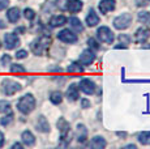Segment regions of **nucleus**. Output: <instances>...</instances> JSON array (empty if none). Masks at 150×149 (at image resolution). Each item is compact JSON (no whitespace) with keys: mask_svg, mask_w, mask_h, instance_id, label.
Masks as SVG:
<instances>
[{"mask_svg":"<svg viewBox=\"0 0 150 149\" xmlns=\"http://www.w3.org/2000/svg\"><path fill=\"white\" fill-rule=\"evenodd\" d=\"M21 139H22V143H24L25 145H28V147H31V145H34V143H35V137H34V135L31 133L30 131L22 132Z\"/></svg>","mask_w":150,"mask_h":149,"instance_id":"nucleus-16","label":"nucleus"},{"mask_svg":"<svg viewBox=\"0 0 150 149\" xmlns=\"http://www.w3.org/2000/svg\"><path fill=\"white\" fill-rule=\"evenodd\" d=\"M57 128L59 131L62 132V135H67V133H71V130H69V123L65 120L64 118H60L57 120Z\"/></svg>","mask_w":150,"mask_h":149,"instance_id":"nucleus-18","label":"nucleus"},{"mask_svg":"<svg viewBox=\"0 0 150 149\" xmlns=\"http://www.w3.org/2000/svg\"><path fill=\"white\" fill-rule=\"evenodd\" d=\"M50 99L54 105H59V104H62V101H63V94L60 93V92H52L50 96Z\"/></svg>","mask_w":150,"mask_h":149,"instance_id":"nucleus-24","label":"nucleus"},{"mask_svg":"<svg viewBox=\"0 0 150 149\" xmlns=\"http://www.w3.org/2000/svg\"><path fill=\"white\" fill-rule=\"evenodd\" d=\"M94 59H96V54L91 50H85V51H82V54L80 55L79 63L81 65H90L91 63L94 62Z\"/></svg>","mask_w":150,"mask_h":149,"instance_id":"nucleus-8","label":"nucleus"},{"mask_svg":"<svg viewBox=\"0 0 150 149\" xmlns=\"http://www.w3.org/2000/svg\"><path fill=\"white\" fill-rule=\"evenodd\" d=\"M7 17L9 22H17L20 20V9L18 8H11L7 12Z\"/></svg>","mask_w":150,"mask_h":149,"instance_id":"nucleus-21","label":"nucleus"},{"mask_svg":"<svg viewBox=\"0 0 150 149\" xmlns=\"http://www.w3.org/2000/svg\"><path fill=\"white\" fill-rule=\"evenodd\" d=\"M90 147L94 149H103L106 147V140L100 136H96L90 143Z\"/></svg>","mask_w":150,"mask_h":149,"instance_id":"nucleus-20","label":"nucleus"},{"mask_svg":"<svg viewBox=\"0 0 150 149\" xmlns=\"http://www.w3.org/2000/svg\"><path fill=\"white\" fill-rule=\"evenodd\" d=\"M98 22H99V16L97 15L94 9H90L89 11V15L86 16V24H88V26H96Z\"/></svg>","mask_w":150,"mask_h":149,"instance_id":"nucleus-15","label":"nucleus"},{"mask_svg":"<svg viewBox=\"0 0 150 149\" xmlns=\"http://www.w3.org/2000/svg\"><path fill=\"white\" fill-rule=\"evenodd\" d=\"M67 71L68 72H79L80 73V72L83 71V68L80 65V63H72V64L67 68Z\"/></svg>","mask_w":150,"mask_h":149,"instance_id":"nucleus-27","label":"nucleus"},{"mask_svg":"<svg viewBox=\"0 0 150 149\" xmlns=\"http://www.w3.org/2000/svg\"><path fill=\"white\" fill-rule=\"evenodd\" d=\"M9 62H11V56H9V55H4V56L1 58V64H3V65L8 64Z\"/></svg>","mask_w":150,"mask_h":149,"instance_id":"nucleus-35","label":"nucleus"},{"mask_svg":"<svg viewBox=\"0 0 150 149\" xmlns=\"http://www.w3.org/2000/svg\"><path fill=\"white\" fill-rule=\"evenodd\" d=\"M12 120H13V114H12V113H9L7 116L1 118V122H0V123H1V126H8L11 122H12Z\"/></svg>","mask_w":150,"mask_h":149,"instance_id":"nucleus-31","label":"nucleus"},{"mask_svg":"<svg viewBox=\"0 0 150 149\" xmlns=\"http://www.w3.org/2000/svg\"><path fill=\"white\" fill-rule=\"evenodd\" d=\"M11 71H12V72H20V73H25L26 72V70H25L24 67H22V65H20V64H12L11 65Z\"/></svg>","mask_w":150,"mask_h":149,"instance_id":"nucleus-29","label":"nucleus"},{"mask_svg":"<svg viewBox=\"0 0 150 149\" xmlns=\"http://www.w3.org/2000/svg\"><path fill=\"white\" fill-rule=\"evenodd\" d=\"M69 24H71V26L76 31H83V26H82L81 21H80L77 17H72V18L69 20Z\"/></svg>","mask_w":150,"mask_h":149,"instance_id":"nucleus-22","label":"nucleus"},{"mask_svg":"<svg viewBox=\"0 0 150 149\" xmlns=\"http://www.w3.org/2000/svg\"><path fill=\"white\" fill-rule=\"evenodd\" d=\"M79 87H80V89H81L83 93H86V94H93L94 90H96V84H94L91 80H89V79L81 80Z\"/></svg>","mask_w":150,"mask_h":149,"instance_id":"nucleus-9","label":"nucleus"},{"mask_svg":"<svg viewBox=\"0 0 150 149\" xmlns=\"http://www.w3.org/2000/svg\"><path fill=\"white\" fill-rule=\"evenodd\" d=\"M50 42H51L50 37H47V35L39 37L38 39H35V41L31 43V51H33L35 55H43L45 51L48 48Z\"/></svg>","mask_w":150,"mask_h":149,"instance_id":"nucleus-2","label":"nucleus"},{"mask_svg":"<svg viewBox=\"0 0 150 149\" xmlns=\"http://www.w3.org/2000/svg\"><path fill=\"white\" fill-rule=\"evenodd\" d=\"M149 37H150V30L148 28H140V29L136 31V34H134V41H136L137 43H144Z\"/></svg>","mask_w":150,"mask_h":149,"instance_id":"nucleus-10","label":"nucleus"},{"mask_svg":"<svg viewBox=\"0 0 150 149\" xmlns=\"http://www.w3.org/2000/svg\"><path fill=\"white\" fill-rule=\"evenodd\" d=\"M119 41H120V43H122V45L127 46V45L131 43V37L127 35V34H120V35H119Z\"/></svg>","mask_w":150,"mask_h":149,"instance_id":"nucleus-30","label":"nucleus"},{"mask_svg":"<svg viewBox=\"0 0 150 149\" xmlns=\"http://www.w3.org/2000/svg\"><path fill=\"white\" fill-rule=\"evenodd\" d=\"M79 87L76 84H71L69 88L67 89V98L69 99L71 102H74L79 99Z\"/></svg>","mask_w":150,"mask_h":149,"instance_id":"nucleus-13","label":"nucleus"},{"mask_svg":"<svg viewBox=\"0 0 150 149\" xmlns=\"http://www.w3.org/2000/svg\"><path fill=\"white\" fill-rule=\"evenodd\" d=\"M88 45H89V47L91 48V50H94V51H98L100 48V46L99 43L96 41L94 38H90V39H88Z\"/></svg>","mask_w":150,"mask_h":149,"instance_id":"nucleus-28","label":"nucleus"},{"mask_svg":"<svg viewBox=\"0 0 150 149\" xmlns=\"http://www.w3.org/2000/svg\"><path fill=\"white\" fill-rule=\"evenodd\" d=\"M0 47H1V45H0Z\"/></svg>","mask_w":150,"mask_h":149,"instance_id":"nucleus-41","label":"nucleus"},{"mask_svg":"<svg viewBox=\"0 0 150 149\" xmlns=\"http://www.w3.org/2000/svg\"><path fill=\"white\" fill-rule=\"evenodd\" d=\"M67 22V17L63 16V15H57V16H54L50 20V25L52 28H57V26H62Z\"/></svg>","mask_w":150,"mask_h":149,"instance_id":"nucleus-17","label":"nucleus"},{"mask_svg":"<svg viewBox=\"0 0 150 149\" xmlns=\"http://www.w3.org/2000/svg\"><path fill=\"white\" fill-rule=\"evenodd\" d=\"M21 89H22L21 85H20L18 82L13 81V80L5 79V80H3V82H1V92L5 96H13L14 93L20 92Z\"/></svg>","mask_w":150,"mask_h":149,"instance_id":"nucleus-3","label":"nucleus"},{"mask_svg":"<svg viewBox=\"0 0 150 149\" xmlns=\"http://www.w3.org/2000/svg\"><path fill=\"white\" fill-rule=\"evenodd\" d=\"M81 105H82V107H83V109H88V107H90V102H89L88 99H85V98H83L82 101H81Z\"/></svg>","mask_w":150,"mask_h":149,"instance_id":"nucleus-36","label":"nucleus"},{"mask_svg":"<svg viewBox=\"0 0 150 149\" xmlns=\"http://www.w3.org/2000/svg\"><path fill=\"white\" fill-rule=\"evenodd\" d=\"M64 8L68 9L71 13H76L82 9V3L80 0H67V4Z\"/></svg>","mask_w":150,"mask_h":149,"instance_id":"nucleus-12","label":"nucleus"},{"mask_svg":"<svg viewBox=\"0 0 150 149\" xmlns=\"http://www.w3.org/2000/svg\"><path fill=\"white\" fill-rule=\"evenodd\" d=\"M57 38L62 42H65V43H74V42H77V35L74 33H72L69 29L62 30L57 34Z\"/></svg>","mask_w":150,"mask_h":149,"instance_id":"nucleus-6","label":"nucleus"},{"mask_svg":"<svg viewBox=\"0 0 150 149\" xmlns=\"http://www.w3.org/2000/svg\"><path fill=\"white\" fill-rule=\"evenodd\" d=\"M0 113H3V114L12 113V109H11V104H9V102L0 101Z\"/></svg>","mask_w":150,"mask_h":149,"instance_id":"nucleus-25","label":"nucleus"},{"mask_svg":"<svg viewBox=\"0 0 150 149\" xmlns=\"http://www.w3.org/2000/svg\"><path fill=\"white\" fill-rule=\"evenodd\" d=\"M16 31H25V29H24V28H18Z\"/></svg>","mask_w":150,"mask_h":149,"instance_id":"nucleus-40","label":"nucleus"},{"mask_svg":"<svg viewBox=\"0 0 150 149\" xmlns=\"http://www.w3.org/2000/svg\"><path fill=\"white\" fill-rule=\"evenodd\" d=\"M114 9H115V0H102L99 3V11L103 15H106V13L111 12Z\"/></svg>","mask_w":150,"mask_h":149,"instance_id":"nucleus-11","label":"nucleus"},{"mask_svg":"<svg viewBox=\"0 0 150 149\" xmlns=\"http://www.w3.org/2000/svg\"><path fill=\"white\" fill-rule=\"evenodd\" d=\"M138 21L142 24H150V13L149 12H140L138 13Z\"/></svg>","mask_w":150,"mask_h":149,"instance_id":"nucleus-26","label":"nucleus"},{"mask_svg":"<svg viewBox=\"0 0 150 149\" xmlns=\"http://www.w3.org/2000/svg\"><path fill=\"white\" fill-rule=\"evenodd\" d=\"M97 35H98V39L103 43H108L111 45L114 42V33L111 31V29H108L107 26H100L97 31Z\"/></svg>","mask_w":150,"mask_h":149,"instance_id":"nucleus-5","label":"nucleus"},{"mask_svg":"<svg viewBox=\"0 0 150 149\" xmlns=\"http://www.w3.org/2000/svg\"><path fill=\"white\" fill-rule=\"evenodd\" d=\"M88 136V130L83 124H79L77 126V141L79 143H83L86 140Z\"/></svg>","mask_w":150,"mask_h":149,"instance_id":"nucleus-19","label":"nucleus"},{"mask_svg":"<svg viewBox=\"0 0 150 149\" xmlns=\"http://www.w3.org/2000/svg\"><path fill=\"white\" fill-rule=\"evenodd\" d=\"M37 130L39 131V132H48L50 131V124H48L47 119L45 118V116H39L38 120H37Z\"/></svg>","mask_w":150,"mask_h":149,"instance_id":"nucleus-14","label":"nucleus"},{"mask_svg":"<svg viewBox=\"0 0 150 149\" xmlns=\"http://www.w3.org/2000/svg\"><path fill=\"white\" fill-rule=\"evenodd\" d=\"M138 141L142 145H149L150 144V132L145 131V132H141L138 135Z\"/></svg>","mask_w":150,"mask_h":149,"instance_id":"nucleus-23","label":"nucleus"},{"mask_svg":"<svg viewBox=\"0 0 150 149\" xmlns=\"http://www.w3.org/2000/svg\"><path fill=\"white\" fill-rule=\"evenodd\" d=\"M9 5V0H0V11L5 9Z\"/></svg>","mask_w":150,"mask_h":149,"instance_id":"nucleus-34","label":"nucleus"},{"mask_svg":"<svg viewBox=\"0 0 150 149\" xmlns=\"http://www.w3.org/2000/svg\"><path fill=\"white\" fill-rule=\"evenodd\" d=\"M34 107H35V99H34V97L31 96V94L24 96L18 101V104H17V109H18L22 114L31 113V111L34 110Z\"/></svg>","mask_w":150,"mask_h":149,"instance_id":"nucleus-1","label":"nucleus"},{"mask_svg":"<svg viewBox=\"0 0 150 149\" xmlns=\"http://www.w3.org/2000/svg\"><path fill=\"white\" fill-rule=\"evenodd\" d=\"M5 26H7V25L4 24V21H1V20H0V29H4Z\"/></svg>","mask_w":150,"mask_h":149,"instance_id":"nucleus-39","label":"nucleus"},{"mask_svg":"<svg viewBox=\"0 0 150 149\" xmlns=\"http://www.w3.org/2000/svg\"><path fill=\"white\" fill-rule=\"evenodd\" d=\"M3 145H4V135L0 132V148H1Z\"/></svg>","mask_w":150,"mask_h":149,"instance_id":"nucleus-37","label":"nucleus"},{"mask_svg":"<svg viewBox=\"0 0 150 149\" xmlns=\"http://www.w3.org/2000/svg\"><path fill=\"white\" fill-rule=\"evenodd\" d=\"M4 42H5V47H7L8 50H12V48L17 47V46L20 45L18 37H17L16 34H13V33H7L5 34Z\"/></svg>","mask_w":150,"mask_h":149,"instance_id":"nucleus-7","label":"nucleus"},{"mask_svg":"<svg viewBox=\"0 0 150 149\" xmlns=\"http://www.w3.org/2000/svg\"><path fill=\"white\" fill-rule=\"evenodd\" d=\"M24 16L26 17L28 20H34V17H35V12H34L33 9H30V8H26V9L24 11Z\"/></svg>","mask_w":150,"mask_h":149,"instance_id":"nucleus-32","label":"nucleus"},{"mask_svg":"<svg viewBox=\"0 0 150 149\" xmlns=\"http://www.w3.org/2000/svg\"><path fill=\"white\" fill-rule=\"evenodd\" d=\"M26 55H28V53L25 50H20V51H17L16 58L17 59H24V58H26Z\"/></svg>","mask_w":150,"mask_h":149,"instance_id":"nucleus-33","label":"nucleus"},{"mask_svg":"<svg viewBox=\"0 0 150 149\" xmlns=\"http://www.w3.org/2000/svg\"><path fill=\"white\" fill-rule=\"evenodd\" d=\"M12 148H14V149H16V148H17V149H20V148H22V145H21V144H18V143H16V144H13V145H12Z\"/></svg>","mask_w":150,"mask_h":149,"instance_id":"nucleus-38","label":"nucleus"},{"mask_svg":"<svg viewBox=\"0 0 150 149\" xmlns=\"http://www.w3.org/2000/svg\"><path fill=\"white\" fill-rule=\"evenodd\" d=\"M132 22V15L131 13H123V15L117 16L114 20V26L119 30H124L131 25Z\"/></svg>","mask_w":150,"mask_h":149,"instance_id":"nucleus-4","label":"nucleus"}]
</instances>
